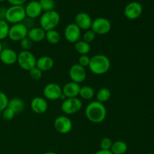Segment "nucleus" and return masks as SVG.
I'll list each match as a JSON object with an SVG mask.
<instances>
[{
    "label": "nucleus",
    "instance_id": "393cba45",
    "mask_svg": "<svg viewBox=\"0 0 154 154\" xmlns=\"http://www.w3.org/2000/svg\"><path fill=\"white\" fill-rule=\"evenodd\" d=\"M75 45V49L80 55H87L90 52L91 47L89 43L83 40H79Z\"/></svg>",
    "mask_w": 154,
    "mask_h": 154
},
{
    "label": "nucleus",
    "instance_id": "58836bf2",
    "mask_svg": "<svg viewBox=\"0 0 154 154\" xmlns=\"http://www.w3.org/2000/svg\"><path fill=\"white\" fill-rule=\"evenodd\" d=\"M43 154H57V153H55V152H47V153H45Z\"/></svg>",
    "mask_w": 154,
    "mask_h": 154
},
{
    "label": "nucleus",
    "instance_id": "c756f323",
    "mask_svg": "<svg viewBox=\"0 0 154 154\" xmlns=\"http://www.w3.org/2000/svg\"><path fill=\"white\" fill-rule=\"evenodd\" d=\"M20 46L22 51H30L32 47V42L28 37L24 38L21 41H20Z\"/></svg>",
    "mask_w": 154,
    "mask_h": 154
},
{
    "label": "nucleus",
    "instance_id": "c85d7f7f",
    "mask_svg": "<svg viewBox=\"0 0 154 154\" xmlns=\"http://www.w3.org/2000/svg\"><path fill=\"white\" fill-rule=\"evenodd\" d=\"M96 33L93 31L92 29H88L85 31V32L83 35V41L86 42L87 43L90 44L93 42L96 38Z\"/></svg>",
    "mask_w": 154,
    "mask_h": 154
},
{
    "label": "nucleus",
    "instance_id": "f8f14e48",
    "mask_svg": "<svg viewBox=\"0 0 154 154\" xmlns=\"http://www.w3.org/2000/svg\"><path fill=\"white\" fill-rule=\"evenodd\" d=\"M69 75L71 81L80 84L87 78V71L85 68L77 63L71 66L69 71Z\"/></svg>",
    "mask_w": 154,
    "mask_h": 154
},
{
    "label": "nucleus",
    "instance_id": "7c9ffc66",
    "mask_svg": "<svg viewBox=\"0 0 154 154\" xmlns=\"http://www.w3.org/2000/svg\"><path fill=\"white\" fill-rule=\"evenodd\" d=\"M29 73L30 78L32 80H35V81H38V80L41 79L42 77V73L43 72L35 66V67L32 68L31 70L29 71Z\"/></svg>",
    "mask_w": 154,
    "mask_h": 154
},
{
    "label": "nucleus",
    "instance_id": "f257e3e1",
    "mask_svg": "<svg viewBox=\"0 0 154 154\" xmlns=\"http://www.w3.org/2000/svg\"><path fill=\"white\" fill-rule=\"evenodd\" d=\"M85 116L91 123H100L106 118L107 109L104 104L97 101H93L90 102L86 107Z\"/></svg>",
    "mask_w": 154,
    "mask_h": 154
},
{
    "label": "nucleus",
    "instance_id": "a211bd4d",
    "mask_svg": "<svg viewBox=\"0 0 154 154\" xmlns=\"http://www.w3.org/2000/svg\"><path fill=\"white\" fill-rule=\"evenodd\" d=\"M80 90H81L80 84L73 82V81H69V82L66 83L62 87L63 94L64 95L66 99L78 97L79 96Z\"/></svg>",
    "mask_w": 154,
    "mask_h": 154
},
{
    "label": "nucleus",
    "instance_id": "a878e982",
    "mask_svg": "<svg viewBox=\"0 0 154 154\" xmlns=\"http://www.w3.org/2000/svg\"><path fill=\"white\" fill-rule=\"evenodd\" d=\"M45 39L48 41V43L51 44V45H57L60 42L61 35H60V33L56 29L49 30V31L46 32Z\"/></svg>",
    "mask_w": 154,
    "mask_h": 154
},
{
    "label": "nucleus",
    "instance_id": "39448f33",
    "mask_svg": "<svg viewBox=\"0 0 154 154\" xmlns=\"http://www.w3.org/2000/svg\"><path fill=\"white\" fill-rule=\"evenodd\" d=\"M36 60L34 54L30 51H21L17 54V63L20 68L25 71L31 70L35 67Z\"/></svg>",
    "mask_w": 154,
    "mask_h": 154
},
{
    "label": "nucleus",
    "instance_id": "0eeeda50",
    "mask_svg": "<svg viewBox=\"0 0 154 154\" xmlns=\"http://www.w3.org/2000/svg\"><path fill=\"white\" fill-rule=\"evenodd\" d=\"M90 29L93 30L96 35H104L111 31V23L110 20L103 17H99L93 20Z\"/></svg>",
    "mask_w": 154,
    "mask_h": 154
},
{
    "label": "nucleus",
    "instance_id": "c9c22d12",
    "mask_svg": "<svg viewBox=\"0 0 154 154\" xmlns=\"http://www.w3.org/2000/svg\"><path fill=\"white\" fill-rule=\"evenodd\" d=\"M11 5H23L27 0H7Z\"/></svg>",
    "mask_w": 154,
    "mask_h": 154
},
{
    "label": "nucleus",
    "instance_id": "f03ea898",
    "mask_svg": "<svg viewBox=\"0 0 154 154\" xmlns=\"http://www.w3.org/2000/svg\"><path fill=\"white\" fill-rule=\"evenodd\" d=\"M111 60L105 54H98L90 57L89 69L90 72L96 75L106 74L111 68Z\"/></svg>",
    "mask_w": 154,
    "mask_h": 154
},
{
    "label": "nucleus",
    "instance_id": "7ed1b4c3",
    "mask_svg": "<svg viewBox=\"0 0 154 154\" xmlns=\"http://www.w3.org/2000/svg\"><path fill=\"white\" fill-rule=\"evenodd\" d=\"M60 15L57 11L53 10L42 13L40 16L39 24L41 28L45 32L49 30L55 29L57 26L60 24Z\"/></svg>",
    "mask_w": 154,
    "mask_h": 154
},
{
    "label": "nucleus",
    "instance_id": "f3484780",
    "mask_svg": "<svg viewBox=\"0 0 154 154\" xmlns=\"http://www.w3.org/2000/svg\"><path fill=\"white\" fill-rule=\"evenodd\" d=\"M17 54L16 51L11 48H5L0 53V60L2 63L7 66H12L17 63Z\"/></svg>",
    "mask_w": 154,
    "mask_h": 154
},
{
    "label": "nucleus",
    "instance_id": "6ab92c4d",
    "mask_svg": "<svg viewBox=\"0 0 154 154\" xmlns=\"http://www.w3.org/2000/svg\"><path fill=\"white\" fill-rule=\"evenodd\" d=\"M54 66V60L49 56H42L36 60V67L42 72L50 71Z\"/></svg>",
    "mask_w": 154,
    "mask_h": 154
},
{
    "label": "nucleus",
    "instance_id": "dca6fc26",
    "mask_svg": "<svg viewBox=\"0 0 154 154\" xmlns=\"http://www.w3.org/2000/svg\"><path fill=\"white\" fill-rule=\"evenodd\" d=\"M31 109L35 114H43L48 111V103L46 99L43 97L37 96L32 99L30 102Z\"/></svg>",
    "mask_w": 154,
    "mask_h": 154
},
{
    "label": "nucleus",
    "instance_id": "473e14b6",
    "mask_svg": "<svg viewBox=\"0 0 154 154\" xmlns=\"http://www.w3.org/2000/svg\"><path fill=\"white\" fill-rule=\"evenodd\" d=\"M113 144L112 140L110 138H103L101 140L100 142V147L101 150H110L111 148V146Z\"/></svg>",
    "mask_w": 154,
    "mask_h": 154
},
{
    "label": "nucleus",
    "instance_id": "20e7f679",
    "mask_svg": "<svg viewBox=\"0 0 154 154\" xmlns=\"http://www.w3.org/2000/svg\"><path fill=\"white\" fill-rule=\"evenodd\" d=\"M26 17L25 8L23 5H11L6 9L5 20L8 23L16 24L23 22Z\"/></svg>",
    "mask_w": 154,
    "mask_h": 154
},
{
    "label": "nucleus",
    "instance_id": "cd10ccee",
    "mask_svg": "<svg viewBox=\"0 0 154 154\" xmlns=\"http://www.w3.org/2000/svg\"><path fill=\"white\" fill-rule=\"evenodd\" d=\"M38 2L44 12L54 10V8H55L54 0H38Z\"/></svg>",
    "mask_w": 154,
    "mask_h": 154
},
{
    "label": "nucleus",
    "instance_id": "2f4dec72",
    "mask_svg": "<svg viewBox=\"0 0 154 154\" xmlns=\"http://www.w3.org/2000/svg\"><path fill=\"white\" fill-rule=\"evenodd\" d=\"M2 118L5 120L10 121V120H12L14 118L16 114L9 108H6L4 111H2Z\"/></svg>",
    "mask_w": 154,
    "mask_h": 154
},
{
    "label": "nucleus",
    "instance_id": "1a4fd4ad",
    "mask_svg": "<svg viewBox=\"0 0 154 154\" xmlns=\"http://www.w3.org/2000/svg\"><path fill=\"white\" fill-rule=\"evenodd\" d=\"M54 126L57 132L66 135L72 131L73 123L69 117L66 115H62L59 116L54 120Z\"/></svg>",
    "mask_w": 154,
    "mask_h": 154
},
{
    "label": "nucleus",
    "instance_id": "aec40b11",
    "mask_svg": "<svg viewBox=\"0 0 154 154\" xmlns=\"http://www.w3.org/2000/svg\"><path fill=\"white\" fill-rule=\"evenodd\" d=\"M45 34H46V32L41 27L35 26L29 29L27 37L32 42V43L33 42L39 43L45 39Z\"/></svg>",
    "mask_w": 154,
    "mask_h": 154
},
{
    "label": "nucleus",
    "instance_id": "b1692460",
    "mask_svg": "<svg viewBox=\"0 0 154 154\" xmlns=\"http://www.w3.org/2000/svg\"><path fill=\"white\" fill-rule=\"evenodd\" d=\"M95 90L92 87L88 85L81 87L79 96L84 100H91L95 96Z\"/></svg>",
    "mask_w": 154,
    "mask_h": 154
},
{
    "label": "nucleus",
    "instance_id": "5701e85b",
    "mask_svg": "<svg viewBox=\"0 0 154 154\" xmlns=\"http://www.w3.org/2000/svg\"><path fill=\"white\" fill-rule=\"evenodd\" d=\"M111 97V92L107 87H102L99 89L96 94V101L104 104L108 102Z\"/></svg>",
    "mask_w": 154,
    "mask_h": 154
},
{
    "label": "nucleus",
    "instance_id": "72a5a7b5",
    "mask_svg": "<svg viewBox=\"0 0 154 154\" xmlns=\"http://www.w3.org/2000/svg\"><path fill=\"white\" fill-rule=\"evenodd\" d=\"M9 99L8 98L5 93L0 91V112L4 111L6 108H8Z\"/></svg>",
    "mask_w": 154,
    "mask_h": 154
},
{
    "label": "nucleus",
    "instance_id": "ddd939ff",
    "mask_svg": "<svg viewBox=\"0 0 154 154\" xmlns=\"http://www.w3.org/2000/svg\"><path fill=\"white\" fill-rule=\"evenodd\" d=\"M81 30L75 23L68 24L64 30V36L69 43L75 44L81 40Z\"/></svg>",
    "mask_w": 154,
    "mask_h": 154
},
{
    "label": "nucleus",
    "instance_id": "2eb2a0df",
    "mask_svg": "<svg viewBox=\"0 0 154 154\" xmlns=\"http://www.w3.org/2000/svg\"><path fill=\"white\" fill-rule=\"evenodd\" d=\"M93 23L91 17L86 12H79L75 17V23L81 29V30L87 31L90 29Z\"/></svg>",
    "mask_w": 154,
    "mask_h": 154
},
{
    "label": "nucleus",
    "instance_id": "4468645a",
    "mask_svg": "<svg viewBox=\"0 0 154 154\" xmlns=\"http://www.w3.org/2000/svg\"><path fill=\"white\" fill-rule=\"evenodd\" d=\"M24 8H25L26 17L32 20L39 17L43 12L38 1H36V0L30 1L29 2L27 3Z\"/></svg>",
    "mask_w": 154,
    "mask_h": 154
},
{
    "label": "nucleus",
    "instance_id": "f704fd0d",
    "mask_svg": "<svg viewBox=\"0 0 154 154\" xmlns=\"http://www.w3.org/2000/svg\"><path fill=\"white\" fill-rule=\"evenodd\" d=\"M90 57L88 55H81L79 59H78V63L80 66H83V67L86 68L88 67L89 64H90Z\"/></svg>",
    "mask_w": 154,
    "mask_h": 154
},
{
    "label": "nucleus",
    "instance_id": "a19ab883",
    "mask_svg": "<svg viewBox=\"0 0 154 154\" xmlns=\"http://www.w3.org/2000/svg\"><path fill=\"white\" fill-rule=\"evenodd\" d=\"M5 1H7V0H0V2H5Z\"/></svg>",
    "mask_w": 154,
    "mask_h": 154
},
{
    "label": "nucleus",
    "instance_id": "4c0bfd02",
    "mask_svg": "<svg viewBox=\"0 0 154 154\" xmlns=\"http://www.w3.org/2000/svg\"><path fill=\"white\" fill-rule=\"evenodd\" d=\"M95 154H113L111 150H98Z\"/></svg>",
    "mask_w": 154,
    "mask_h": 154
},
{
    "label": "nucleus",
    "instance_id": "423d86ee",
    "mask_svg": "<svg viewBox=\"0 0 154 154\" xmlns=\"http://www.w3.org/2000/svg\"><path fill=\"white\" fill-rule=\"evenodd\" d=\"M83 103L80 99L76 98H68L63 101L61 104V110L66 115H72L77 114L81 110Z\"/></svg>",
    "mask_w": 154,
    "mask_h": 154
},
{
    "label": "nucleus",
    "instance_id": "412c9836",
    "mask_svg": "<svg viewBox=\"0 0 154 154\" xmlns=\"http://www.w3.org/2000/svg\"><path fill=\"white\" fill-rule=\"evenodd\" d=\"M8 108L11 109L16 114H20L25 109V102L20 98H13L11 99H9Z\"/></svg>",
    "mask_w": 154,
    "mask_h": 154
},
{
    "label": "nucleus",
    "instance_id": "9d476101",
    "mask_svg": "<svg viewBox=\"0 0 154 154\" xmlns=\"http://www.w3.org/2000/svg\"><path fill=\"white\" fill-rule=\"evenodd\" d=\"M43 95L45 99L48 100H58L63 95L61 86L57 83H49L44 87Z\"/></svg>",
    "mask_w": 154,
    "mask_h": 154
},
{
    "label": "nucleus",
    "instance_id": "e433bc0d",
    "mask_svg": "<svg viewBox=\"0 0 154 154\" xmlns=\"http://www.w3.org/2000/svg\"><path fill=\"white\" fill-rule=\"evenodd\" d=\"M5 12L6 9L4 8H0V20H5Z\"/></svg>",
    "mask_w": 154,
    "mask_h": 154
},
{
    "label": "nucleus",
    "instance_id": "4be33fe9",
    "mask_svg": "<svg viewBox=\"0 0 154 154\" xmlns=\"http://www.w3.org/2000/svg\"><path fill=\"white\" fill-rule=\"evenodd\" d=\"M110 150L113 154H125L128 150V145L125 141L118 140L113 142Z\"/></svg>",
    "mask_w": 154,
    "mask_h": 154
},
{
    "label": "nucleus",
    "instance_id": "bb28decb",
    "mask_svg": "<svg viewBox=\"0 0 154 154\" xmlns=\"http://www.w3.org/2000/svg\"><path fill=\"white\" fill-rule=\"evenodd\" d=\"M10 26L5 20H0V41L4 40L8 36Z\"/></svg>",
    "mask_w": 154,
    "mask_h": 154
},
{
    "label": "nucleus",
    "instance_id": "6e6552de",
    "mask_svg": "<svg viewBox=\"0 0 154 154\" xmlns=\"http://www.w3.org/2000/svg\"><path fill=\"white\" fill-rule=\"evenodd\" d=\"M29 29L23 23L12 24L9 29L8 36L9 39L13 42H20L24 38L27 37Z\"/></svg>",
    "mask_w": 154,
    "mask_h": 154
},
{
    "label": "nucleus",
    "instance_id": "ea45409f",
    "mask_svg": "<svg viewBox=\"0 0 154 154\" xmlns=\"http://www.w3.org/2000/svg\"><path fill=\"white\" fill-rule=\"evenodd\" d=\"M2 43H1V42H0V53H1V51H2Z\"/></svg>",
    "mask_w": 154,
    "mask_h": 154
},
{
    "label": "nucleus",
    "instance_id": "79ce46f5",
    "mask_svg": "<svg viewBox=\"0 0 154 154\" xmlns=\"http://www.w3.org/2000/svg\"><path fill=\"white\" fill-rule=\"evenodd\" d=\"M149 154H154V153H149Z\"/></svg>",
    "mask_w": 154,
    "mask_h": 154
},
{
    "label": "nucleus",
    "instance_id": "9b49d317",
    "mask_svg": "<svg viewBox=\"0 0 154 154\" xmlns=\"http://www.w3.org/2000/svg\"><path fill=\"white\" fill-rule=\"evenodd\" d=\"M143 12V7L138 2H131L125 7L123 14L127 19L134 20L140 17Z\"/></svg>",
    "mask_w": 154,
    "mask_h": 154
}]
</instances>
